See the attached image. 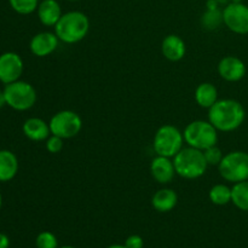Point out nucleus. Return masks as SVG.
I'll list each match as a JSON object with an SVG mask.
<instances>
[{
	"mask_svg": "<svg viewBox=\"0 0 248 248\" xmlns=\"http://www.w3.org/2000/svg\"><path fill=\"white\" fill-rule=\"evenodd\" d=\"M68 1H78V0H68Z\"/></svg>",
	"mask_w": 248,
	"mask_h": 248,
	"instance_id": "36",
	"label": "nucleus"
},
{
	"mask_svg": "<svg viewBox=\"0 0 248 248\" xmlns=\"http://www.w3.org/2000/svg\"><path fill=\"white\" fill-rule=\"evenodd\" d=\"M223 23V11L220 9L206 10L201 17V24L208 31H215Z\"/></svg>",
	"mask_w": 248,
	"mask_h": 248,
	"instance_id": "22",
	"label": "nucleus"
},
{
	"mask_svg": "<svg viewBox=\"0 0 248 248\" xmlns=\"http://www.w3.org/2000/svg\"><path fill=\"white\" fill-rule=\"evenodd\" d=\"M150 172H152L153 178L160 184H169L176 174V170H174V165L171 157L160 156V155H156V157L152 160Z\"/></svg>",
	"mask_w": 248,
	"mask_h": 248,
	"instance_id": "13",
	"label": "nucleus"
},
{
	"mask_svg": "<svg viewBox=\"0 0 248 248\" xmlns=\"http://www.w3.org/2000/svg\"><path fill=\"white\" fill-rule=\"evenodd\" d=\"M23 133L31 140H46L51 135L50 125L43 119L31 118L23 124Z\"/></svg>",
	"mask_w": 248,
	"mask_h": 248,
	"instance_id": "16",
	"label": "nucleus"
},
{
	"mask_svg": "<svg viewBox=\"0 0 248 248\" xmlns=\"http://www.w3.org/2000/svg\"><path fill=\"white\" fill-rule=\"evenodd\" d=\"M230 2H242V0H230Z\"/></svg>",
	"mask_w": 248,
	"mask_h": 248,
	"instance_id": "34",
	"label": "nucleus"
},
{
	"mask_svg": "<svg viewBox=\"0 0 248 248\" xmlns=\"http://www.w3.org/2000/svg\"><path fill=\"white\" fill-rule=\"evenodd\" d=\"M216 1H217L218 2V4H222V5H228V4H229V2H228V1H229V0H216Z\"/></svg>",
	"mask_w": 248,
	"mask_h": 248,
	"instance_id": "31",
	"label": "nucleus"
},
{
	"mask_svg": "<svg viewBox=\"0 0 248 248\" xmlns=\"http://www.w3.org/2000/svg\"><path fill=\"white\" fill-rule=\"evenodd\" d=\"M203 155H205V159L207 161L208 165H213V166H218L220 164L223 159V153L217 145H213V147L208 148V149L203 150Z\"/></svg>",
	"mask_w": 248,
	"mask_h": 248,
	"instance_id": "25",
	"label": "nucleus"
},
{
	"mask_svg": "<svg viewBox=\"0 0 248 248\" xmlns=\"http://www.w3.org/2000/svg\"><path fill=\"white\" fill-rule=\"evenodd\" d=\"M18 171V160L10 150H0V182H9Z\"/></svg>",
	"mask_w": 248,
	"mask_h": 248,
	"instance_id": "18",
	"label": "nucleus"
},
{
	"mask_svg": "<svg viewBox=\"0 0 248 248\" xmlns=\"http://www.w3.org/2000/svg\"><path fill=\"white\" fill-rule=\"evenodd\" d=\"M178 202V195L172 189H160L153 195L152 205L157 212L166 213L173 210Z\"/></svg>",
	"mask_w": 248,
	"mask_h": 248,
	"instance_id": "17",
	"label": "nucleus"
},
{
	"mask_svg": "<svg viewBox=\"0 0 248 248\" xmlns=\"http://www.w3.org/2000/svg\"><path fill=\"white\" fill-rule=\"evenodd\" d=\"M90 31L89 17L81 11H69L61 16L55 26V34L65 44L81 41Z\"/></svg>",
	"mask_w": 248,
	"mask_h": 248,
	"instance_id": "2",
	"label": "nucleus"
},
{
	"mask_svg": "<svg viewBox=\"0 0 248 248\" xmlns=\"http://www.w3.org/2000/svg\"><path fill=\"white\" fill-rule=\"evenodd\" d=\"M195 101L202 108L210 109L218 101V90L211 82H202L195 90Z\"/></svg>",
	"mask_w": 248,
	"mask_h": 248,
	"instance_id": "19",
	"label": "nucleus"
},
{
	"mask_svg": "<svg viewBox=\"0 0 248 248\" xmlns=\"http://www.w3.org/2000/svg\"><path fill=\"white\" fill-rule=\"evenodd\" d=\"M223 23L236 34H248V6L244 2H229L223 9Z\"/></svg>",
	"mask_w": 248,
	"mask_h": 248,
	"instance_id": "9",
	"label": "nucleus"
},
{
	"mask_svg": "<svg viewBox=\"0 0 248 248\" xmlns=\"http://www.w3.org/2000/svg\"><path fill=\"white\" fill-rule=\"evenodd\" d=\"M6 104L15 110H28L35 104L36 91L31 84L26 81H17L7 84L4 90Z\"/></svg>",
	"mask_w": 248,
	"mask_h": 248,
	"instance_id": "7",
	"label": "nucleus"
},
{
	"mask_svg": "<svg viewBox=\"0 0 248 248\" xmlns=\"http://www.w3.org/2000/svg\"><path fill=\"white\" fill-rule=\"evenodd\" d=\"M46 149L51 154H57V153H60L63 149V138L55 135H50V137L46 140Z\"/></svg>",
	"mask_w": 248,
	"mask_h": 248,
	"instance_id": "26",
	"label": "nucleus"
},
{
	"mask_svg": "<svg viewBox=\"0 0 248 248\" xmlns=\"http://www.w3.org/2000/svg\"><path fill=\"white\" fill-rule=\"evenodd\" d=\"M246 111L236 99H218L208 109V121L222 132H232L244 124Z\"/></svg>",
	"mask_w": 248,
	"mask_h": 248,
	"instance_id": "1",
	"label": "nucleus"
},
{
	"mask_svg": "<svg viewBox=\"0 0 248 248\" xmlns=\"http://www.w3.org/2000/svg\"><path fill=\"white\" fill-rule=\"evenodd\" d=\"M36 247L38 248H57L58 241L55 234L50 232H43L36 237Z\"/></svg>",
	"mask_w": 248,
	"mask_h": 248,
	"instance_id": "24",
	"label": "nucleus"
},
{
	"mask_svg": "<svg viewBox=\"0 0 248 248\" xmlns=\"http://www.w3.org/2000/svg\"><path fill=\"white\" fill-rule=\"evenodd\" d=\"M62 15V10L57 0H43L39 2L38 17L44 26L55 27Z\"/></svg>",
	"mask_w": 248,
	"mask_h": 248,
	"instance_id": "15",
	"label": "nucleus"
},
{
	"mask_svg": "<svg viewBox=\"0 0 248 248\" xmlns=\"http://www.w3.org/2000/svg\"><path fill=\"white\" fill-rule=\"evenodd\" d=\"M143 246H144V241L140 235H131L125 242L126 248H143Z\"/></svg>",
	"mask_w": 248,
	"mask_h": 248,
	"instance_id": "27",
	"label": "nucleus"
},
{
	"mask_svg": "<svg viewBox=\"0 0 248 248\" xmlns=\"http://www.w3.org/2000/svg\"><path fill=\"white\" fill-rule=\"evenodd\" d=\"M246 72L247 69L244 61H241L236 56H225L218 63V74L225 81H240L245 78Z\"/></svg>",
	"mask_w": 248,
	"mask_h": 248,
	"instance_id": "11",
	"label": "nucleus"
},
{
	"mask_svg": "<svg viewBox=\"0 0 248 248\" xmlns=\"http://www.w3.org/2000/svg\"><path fill=\"white\" fill-rule=\"evenodd\" d=\"M1 206H2V198H1V194H0V210H1Z\"/></svg>",
	"mask_w": 248,
	"mask_h": 248,
	"instance_id": "33",
	"label": "nucleus"
},
{
	"mask_svg": "<svg viewBox=\"0 0 248 248\" xmlns=\"http://www.w3.org/2000/svg\"><path fill=\"white\" fill-rule=\"evenodd\" d=\"M107 248H126L125 247V245H111V246H109V247H107Z\"/></svg>",
	"mask_w": 248,
	"mask_h": 248,
	"instance_id": "32",
	"label": "nucleus"
},
{
	"mask_svg": "<svg viewBox=\"0 0 248 248\" xmlns=\"http://www.w3.org/2000/svg\"><path fill=\"white\" fill-rule=\"evenodd\" d=\"M176 174L186 179H196L203 176L208 164L202 150L195 148H182L181 152L173 157Z\"/></svg>",
	"mask_w": 248,
	"mask_h": 248,
	"instance_id": "3",
	"label": "nucleus"
},
{
	"mask_svg": "<svg viewBox=\"0 0 248 248\" xmlns=\"http://www.w3.org/2000/svg\"><path fill=\"white\" fill-rule=\"evenodd\" d=\"M161 51L165 58L172 62H177L186 56V46L181 36L176 34H170L162 40Z\"/></svg>",
	"mask_w": 248,
	"mask_h": 248,
	"instance_id": "14",
	"label": "nucleus"
},
{
	"mask_svg": "<svg viewBox=\"0 0 248 248\" xmlns=\"http://www.w3.org/2000/svg\"><path fill=\"white\" fill-rule=\"evenodd\" d=\"M12 9L19 15H29L38 10L39 0H9Z\"/></svg>",
	"mask_w": 248,
	"mask_h": 248,
	"instance_id": "23",
	"label": "nucleus"
},
{
	"mask_svg": "<svg viewBox=\"0 0 248 248\" xmlns=\"http://www.w3.org/2000/svg\"><path fill=\"white\" fill-rule=\"evenodd\" d=\"M10 240L5 234H0V248H9Z\"/></svg>",
	"mask_w": 248,
	"mask_h": 248,
	"instance_id": "28",
	"label": "nucleus"
},
{
	"mask_svg": "<svg viewBox=\"0 0 248 248\" xmlns=\"http://www.w3.org/2000/svg\"><path fill=\"white\" fill-rule=\"evenodd\" d=\"M183 133L173 125H164L156 131L154 136V148L156 155L174 157L183 148Z\"/></svg>",
	"mask_w": 248,
	"mask_h": 248,
	"instance_id": "5",
	"label": "nucleus"
},
{
	"mask_svg": "<svg viewBox=\"0 0 248 248\" xmlns=\"http://www.w3.org/2000/svg\"><path fill=\"white\" fill-rule=\"evenodd\" d=\"M60 39L55 33L41 31L33 36L31 40V51L36 57H46L55 52L58 46Z\"/></svg>",
	"mask_w": 248,
	"mask_h": 248,
	"instance_id": "12",
	"label": "nucleus"
},
{
	"mask_svg": "<svg viewBox=\"0 0 248 248\" xmlns=\"http://www.w3.org/2000/svg\"><path fill=\"white\" fill-rule=\"evenodd\" d=\"M208 10H213V9H219V4H218L216 0H207V4H206Z\"/></svg>",
	"mask_w": 248,
	"mask_h": 248,
	"instance_id": "29",
	"label": "nucleus"
},
{
	"mask_svg": "<svg viewBox=\"0 0 248 248\" xmlns=\"http://www.w3.org/2000/svg\"><path fill=\"white\" fill-rule=\"evenodd\" d=\"M61 248H75V247H72V246H63V247H61Z\"/></svg>",
	"mask_w": 248,
	"mask_h": 248,
	"instance_id": "35",
	"label": "nucleus"
},
{
	"mask_svg": "<svg viewBox=\"0 0 248 248\" xmlns=\"http://www.w3.org/2000/svg\"><path fill=\"white\" fill-rule=\"evenodd\" d=\"M5 104H6V98H5L4 91H0V108H2Z\"/></svg>",
	"mask_w": 248,
	"mask_h": 248,
	"instance_id": "30",
	"label": "nucleus"
},
{
	"mask_svg": "<svg viewBox=\"0 0 248 248\" xmlns=\"http://www.w3.org/2000/svg\"><path fill=\"white\" fill-rule=\"evenodd\" d=\"M208 196L215 205H228L229 202H232V188H229L225 184H217V186L211 188Z\"/></svg>",
	"mask_w": 248,
	"mask_h": 248,
	"instance_id": "21",
	"label": "nucleus"
},
{
	"mask_svg": "<svg viewBox=\"0 0 248 248\" xmlns=\"http://www.w3.org/2000/svg\"><path fill=\"white\" fill-rule=\"evenodd\" d=\"M183 137L188 147L203 152L213 145H217L218 130L210 121L195 120L188 124L183 132Z\"/></svg>",
	"mask_w": 248,
	"mask_h": 248,
	"instance_id": "4",
	"label": "nucleus"
},
{
	"mask_svg": "<svg viewBox=\"0 0 248 248\" xmlns=\"http://www.w3.org/2000/svg\"><path fill=\"white\" fill-rule=\"evenodd\" d=\"M23 73V61L15 52H5L0 56V81L7 85L17 81Z\"/></svg>",
	"mask_w": 248,
	"mask_h": 248,
	"instance_id": "10",
	"label": "nucleus"
},
{
	"mask_svg": "<svg viewBox=\"0 0 248 248\" xmlns=\"http://www.w3.org/2000/svg\"><path fill=\"white\" fill-rule=\"evenodd\" d=\"M232 202L239 210L248 212V181L234 184L232 188Z\"/></svg>",
	"mask_w": 248,
	"mask_h": 248,
	"instance_id": "20",
	"label": "nucleus"
},
{
	"mask_svg": "<svg viewBox=\"0 0 248 248\" xmlns=\"http://www.w3.org/2000/svg\"><path fill=\"white\" fill-rule=\"evenodd\" d=\"M218 170L222 178L234 184L248 181V153L236 150L224 155Z\"/></svg>",
	"mask_w": 248,
	"mask_h": 248,
	"instance_id": "6",
	"label": "nucleus"
},
{
	"mask_svg": "<svg viewBox=\"0 0 248 248\" xmlns=\"http://www.w3.org/2000/svg\"><path fill=\"white\" fill-rule=\"evenodd\" d=\"M51 135L58 136L63 140H69L79 135L82 128V120L78 113L73 110H61L51 118Z\"/></svg>",
	"mask_w": 248,
	"mask_h": 248,
	"instance_id": "8",
	"label": "nucleus"
}]
</instances>
